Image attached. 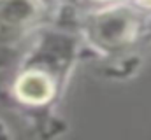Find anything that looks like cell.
Returning <instances> with one entry per match:
<instances>
[{
  "instance_id": "cell-1",
  "label": "cell",
  "mask_w": 151,
  "mask_h": 140,
  "mask_svg": "<svg viewBox=\"0 0 151 140\" xmlns=\"http://www.w3.org/2000/svg\"><path fill=\"white\" fill-rule=\"evenodd\" d=\"M88 28L95 44L102 47H118L134 39L137 19L130 9H113L97 14Z\"/></svg>"
},
{
  "instance_id": "cell-2",
  "label": "cell",
  "mask_w": 151,
  "mask_h": 140,
  "mask_svg": "<svg viewBox=\"0 0 151 140\" xmlns=\"http://www.w3.org/2000/svg\"><path fill=\"white\" fill-rule=\"evenodd\" d=\"M14 93L25 104L42 105L53 98L55 82L44 70H25L14 84Z\"/></svg>"
},
{
  "instance_id": "cell-3",
  "label": "cell",
  "mask_w": 151,
  "mask_h": 140,
  "mask_svg": "<svg viewBox=\"0 0 151 140\" xmlns=\"http://www.w3.org/2000/svg\"><path fill=\"white\" fill-rule=\"evenodd\" d=\"M40 12L39 0H0V26L23 28Z\"/></svg>"
},
{
  "instance_id": "cell-4",
  "label": "cell",
  "mask_w": 151,
  "mask_h": 140,
  "mask_svg": "<svg viewBox=\"0 0 151 140\" xmlns=\"http://www.w3.org/2000/svg\"><path fill=\"white\" fill-rule=\"evenodd\" d=\"M142 7H151V0H137Z\"/></svg>"
},
{
  "instance_id": "cell-5",
  "label": "cell",
  "mask_w": 151,
  "mask_h": 140,
  "mask_svg": "<svg viewBox=\"0 0 151 140\" xmlns=\"http://www.w3.org/2000/svg\"><path fill=\"white\" fill-rule=\"evenodd\" d=\"M99 2H109V0H99Z\"/></svg>"
}]
</instances>
